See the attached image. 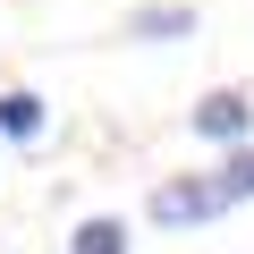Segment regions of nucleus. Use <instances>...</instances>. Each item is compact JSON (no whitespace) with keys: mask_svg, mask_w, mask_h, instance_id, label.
<instances>
[{"mask_svg":"<svg viewBox=\"0 0 254 254\" xmlns=\"http://www.w3.org/2000/svg\"><path fill=\"white\" fill-rule=\"evenodd\" d=\"M229 212V195L212 187V178H161L153 195H144V220L153 229H203V220H220Z\"/></svg>","mask_w":254,"mask_h":254,"instance_id":"1","label":"nucleus"},{"mask_svg":"<svg viewBox=\"0 0 254 254\" xmlns=\"http://www.w3.org/2000/svg\"><path fill=\"white\" fill-rule=\"evenodd\" d=\"M220 153H229V161L212 170V187H220L229 203H254V136H246V144H220Z\"/></svg>","mask_w":254,"mask_h":254,"instance_id":"6","label":"nucleus"},{"mask_svg":"<svg viewBox=\"0 0 254 254\" xmlns=\"http://www.w3.org/2000/svg\"><path fill=\"white\" fill-rule=\"evenodd\" d=\"M187 127H195V144H246L254 136V93L246 85H212V93H195Z\"/></svg>","mask_w":254,"mask_h":254,"instance_id":"2","label":"nucleus"},{"mask_svg":"<svg viewBox=\"0 0 254 254\" xmlns=\"http://www.w3.org/2000/svg\"><path fill=\"white\" fill-rule=\"evenodd\" d=\"M68 254H127V220H119V212L76 220V229H68Z\"/></svg>","mask_w":254,"mask_h":254,"instance_id":"5","label":"nucleus"},{"mask_svg":"<svg viewBox=\"0 0 254 254\" xmlns=\"http://www.w3.org/2000/svg\"><path fill=\"white\" fill-rule=\"evenodd\" d=\"M43 127H51L43 93H26V85H9V93H0V144H34Z\"/></svg>","mask_w":254,"mask_h":254,"instance_id":"4","label":"nucleus"},{"mask_svg":"<svg viewBox=\"0 0 254 254\" xmlns=\"http://www.w3.org/2000/svg\"><path fill=\"white\" fill-rule=\"evenodd\" d=\"M195 9L187 0H153V9H127V43H187Z\"/></svg>","mask_w":254,"mask_h":254,"instance_id":"3","label":"nucleus"}]
</instances>
